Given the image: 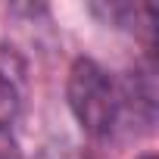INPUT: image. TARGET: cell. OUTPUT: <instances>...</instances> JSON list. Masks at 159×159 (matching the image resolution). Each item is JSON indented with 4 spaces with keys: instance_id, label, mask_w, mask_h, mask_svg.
<instances>
[{
    "instance_id": "cell-1",
    "label": "cell",
    "mask_w": 159,
    "mask_h": 159,
    "mask_svg": "<svg viewBox=\"0 0 159 159\" xmlns=\"http://www.w3.org/2000/svg\"><path fill=\"white\" fill-rule=\"evenodd\" d=\"M69 106L84 131L97 137L112 131L116 116H119V94L109 81V75L97 62L91 59L75 62L69 75Z\"/></svg>"
},
{
    "instance_id": "cell-2",
    "label": "cell",
    "mask_w": 159,
    "mask_h": 159,
    "mask_svg": "<svg viewBox=\"0 0 159 159\" xmlns=\"http://www.w3.org/2000/svg\"><path fill=\"white\" fill-rule=\"evenodd\" d=\"M16 112H19V94H16V88L7 81V78L0 75V131L13 125Z\"/></svg>"
}]
</instances>
